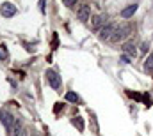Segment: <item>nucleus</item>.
Returning a JSON list of instances; mask_svg holds the SVG:
<instances>
[{
	"label": "nucleus",
	"instance_id": "f257e3e1",
	"mask_svg": "<svg viewBox=\"0 0 153 136\" xmlns=\"http://www.w3.org/2000/svg\"><path fill=\"white\" fill-rule=\"evenodd\" d=\"M130 34H132V27L130 25H126V23L116 25V30H114V34H112V37H111V41L112 42H121V41H125Z\"/></svg>",
	"mask_w": 153,
	"mask_h": 136
},
{
	"label": "nucleus",
	"instance_id": "f03ea898",
	"mask_svg": "<svg viewBox=\"0 0 153 136\" xmlns=\"http://www.w3.org/2000/svg\"><path fill=\"white\" fill-rule=\"evenodd\" d=\"M46 80H48V83H50V87L53 88V90H61V87H62V81H61V76L53 71V69H48L46 71Z\"/></svg>",
	"mask_w": 153,
	"mask_h": 136
},
{
	"label": "nucleus",
	"instance_id": "7ed1b4c3",
	"mask_svg": "<svg viewBox=\"0 0 153 136\" xmlns=\"http://www.w3.org/2000/svg\"><path fill=\"white\" fill-rule=\"evenodd\" d=\"M16 12H18L16 5H14V4H11V2H4V4L0 5V14H2L4 18H13Z\"/></svg>",
	"mask_w": 153,
	"mask_h": 136
},
{
	"label": "nucleus",
	"instance_id": "20e7f679",
	"mask_svg": "<svg viewBox=\"0 0 153 136\" xmlns=\"http://www.w3.org/2000/svg\"><path fill=\"white\" fill-rule=\"evenodd\" d=\"M76 18H78L82 23L89 21V20H91V7H89L87 4H82V5L76 9Z\"/></svg>",
	"mask_w": 153,
	"mask_h": 136
},
{
	"label": "nucleus",
	"instance_id": "39448f33",
	"mask_svg": "<svg viewBox=\"0 0 153 136\" xmlns=\"http://www.w3.org/2000/svg\"><path fill=\"white\" fill-rule=\"evenodd\" d=\"M0 120H2V124L5 126V129L11 133V131H13V126H14V120H16V118H13V115H11L9 111H5V110H4V111H0Z\"/></svg>",
	"mask_w": 153,
	"mask_h": 136
},
{
	"label": "nucleus",
	"instance_id": "423d86ee",
	"mask_svg": "<svg viewBox=\"0 0 153 136\" xmlns=\"http://www.w3.org/2000/svg\"><path fill=\"white\" fill-rule=\"evenodd\" d=\"M114 30H116L114 23H107L105 27H102V30L98 32V35H100V39H103V41H111V37H112V34H114Z\"/></svg>",
	"mask_w": 153,
	"mask_h": 136
},
{
	"label": "nucleus",
	"instance_id": "0eeeda50",
	"mask_svg": "<svg viewBox=\"0 0 153 136\" xmlns=\"http://www.w3.org/2000/svg\"><path fill=\"white\" fill-rule=\"evenodd\" d=\"M107 18L103 16V14H98V16H94L93 20H91V29L94 30V32H100L102 30V27H105L107 25V21H105Z\"/></svg>",
	"mask_w": 153,
	"mask_h": 136
},
{
	"label": "nucleus",
	"instance_id": "6e6552de",
	"mask_svg": "<svg viewBox=\"0 0 153 136\" xmlns=\"http://www.w3.org/2000/svg\"><path fill=\"white\" fill-rule=\"evenodd\" d=\"M137 9H139L137 4H130V5H126V7L121 11V16H123V18H132V16L137 12Z\"/></svg>",
	"mask_w": 153,
	"mask_h": 136
},
{
	"label": "nucleus",
	"instance_id": "1a4fd4ad",
	"mask_svg": "<svg viewBox=\"0 0 153 136\" xmlns=\"http://www.w3.org/2000/svg\"><path fill=\"white\" fill-rule=\"evenodd\" d=\"M123 55H128L130 58H135V57H137L135 44H134V42H126V44L123 46Z\"/></svg>",
	"mask_w": 153,
	"mask_h": 136
},
{
	"label": "nucleus",
	"instance_id": "9d476101",
	"mask_svg": "<svg viewBox=\"0 0 153 136\" xmlns=\"http://www.w3.org/2000/svg\"><path fill=\"white\" fill-rule=\"evenodd\" d=\"M22 133H23L22 131V122L16 118L14 120V126H13V131H11V136H22Z\"/></svg>",
	"mask_w": 153,
	"mask_h": 136
},
{
	"label": "nucleus",
	"instance_id": "9b49d317",
	"mask_svg": "<svg viewBox=\"0 0 153 136\" xmlns=\"http://www.w3.org/2000/svg\"><path fill=\"white\" fill-rule=\"evenodd\" d=\"M71 124L75 126L78 131H84V120H82V117H73L71 118Z\"/></svg>",
	"mask_w": 153,
	"mask_h": 136
},
{
	"label": "nucleus",
	"instance_id": "f8f14e48",
	"mask_svg": "<svg viewBox=\"0 0 153 136\" xmlns=\"http://www.w3.org/2000/svg\"><path fill=\"white\" fill-rule=\"evenodd\" d=\"M9 58V50H7V46L5 44H0V60H7Z\"/></svg>",
	"mask_w": 153,
	"mask_h": 136
},
{
	"label": "nucleus",
	"instance_id": "ddd939ff",
	"mask_svg": "<svg viewBox=\"0 0 153 136\" xmlns=\"http://www.w3.org/2000/svg\"><path fill=\"white\" fill-rule=\"evenodd\" d=\"M64 99H66V101H70V102H78V96H76L75 92H66Z\"/></svg>",
	"mask_w": 153,
	"mask_h": 136
},
{
	"label": "nucleus",
	"instance_id": "4468645a",
	"mask_svg": "<svg viewBox=\"0 0 153 136\" xmlns=\"http://www.w3.org/2000/svg\"><path fill=\"white\" fill-rule=\"evenodd\" d=\"M144 69H146V71H153V53L146 58V62H144Z\"/></svg>",
	"mask_w": 153,
	"mask_h": 136
},
{
	"label": "nucleus",
	"instance_id": "2eb2a0df",
	"mask_svg": "<svg viewBox=\"0 0 153 136\" xmlns=\"http://www.w3.org/2000/svg\"><path fill=\"white\" fill-rule=\"evenodd\" d=\"M143 102H144L146 106H152V97H150L148 94H143Z\"/></svg>",
	"mask_w": 153,
	"mask_h": 136
},
{
	"label": "nucleus",
	"instance_id": "dca6fc26",
	"mask_svg": "<svg viewBox=\"0 0 153 136\" xmlns=\"http://www.w3.org/2000/svg\"><path fill=\"white\" fill-rule=\"evenodd\" d=\"M128 96L132 99H137V101H143V94H135V92H128Z\"/></svg>",
	"mask_w": 153,
	"mask_h": 136
},
{
	"label": "nucleus",
	"instance_id": "f3484780",
	"mask_svg": "<svg viewBox=\"0 0 153 136\" xmlns=\"http://www.w3.org/2000/svg\"><path fill=\"white\" fill-rule=\"evenodd\" d=\"M62 4L66 5V7H71V5H75L76 0H62Z\"/></svg>",
	"mask_w": 153,
	"mask_h": 136
},
{
	"label": "nucleus",
	"instance_id": "a211bd4d",
	"mask_svg": "<svg viewBox=\"0 0 153 136\" xmlns=\"http://www.w3.org/2000/svg\"><path fill=\"white\" fill-rule=\"evenodd\" d=\"M121 62H123V64H130V57H128V55H123V57H121Z\"/></svg>",
	"mask_w": 153,
	"mask_h": 136
},
{
	"label": "nucleus",
	"instance_id": "6ab92c4d",
	"mask_svg": "<svg viewBox=\"0 0 153 136\" xmlns=\"http://www.w3.org/2000/svg\"><path fill=\"white\" fill-rule=\"evenodd\" d=\"M148 48H150L148 42H143V44H141V51H148Z\"/></svg>",
	"mask_w": 153,
	"mask_h": 136
},
{
	"label": "nucleus",
	"instance_id": "aec40b11",
	"mask_svg": "<svg viewBox=\"0 0 153 136\" xmlns=\"http://www.w3.org/2000/svg\"><path fill=\"white\" fill-rule=\"evenodd\" d=\"M39 5H41V12H45V0H39Z\"/></svg>",
	"mask_w": 153,
	"mask_h": 136
},
{
	"label": "nucleus",
	"instance_id": "412c9836",
	"mask_svg": "<svg viewBox=\"0 0 153 136\" xmlns=\"http://www.w3.org/2000/svg\"><path fill=\"white\" fill-rule=\"evenodd\" d=\"M22 136H29V133H27V131H23V133H22Z\"/></svg>",
	"mask_w": 153,
	"mask_h": 136
}]
</instances>
